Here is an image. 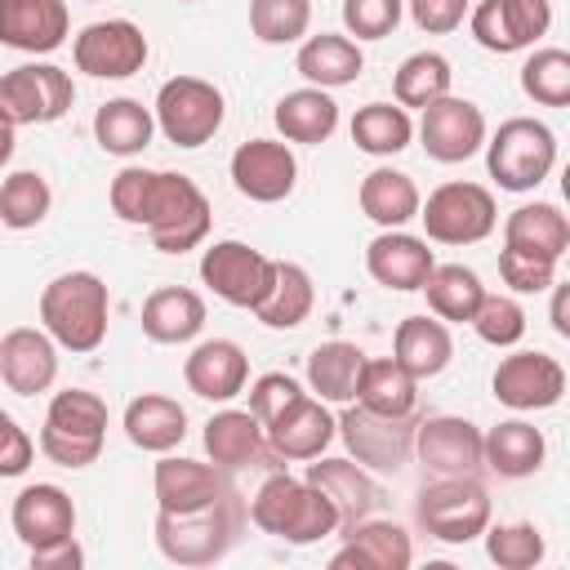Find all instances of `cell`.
I'll list each match as a JSON object with an SVG mask.
<instances>
[{
    "label": "cell",
    "mask_w": 570,
    "mask_h": 570,
    "mask_svg": "<svg viewBox=\"0 0 570 570\" xmlns=\"http://www.w3.org/2000/svg\"><path fill=\"white\" fill-rule=\"evenodd\" d=\"M116 218L147 227L151 245L160 254H187L209 236L214 209L209 196L178 169H147V165H125L111 178L107 191Z\"/></svg>",
    "instance_id": "1"
},
{
    "label": "cell",
    "mask_w": 570,
    "mask_h": 570,
    "mask_svg": "<svg viewBox=\"0 0 570 570\" xmlns=\"http://www.w3.org/2000/svg\"><path fill=\"white\" fill-rule=\"evenodd\" d=\"M249 521L263 530V534H276L294 548H307V543H321L330 534H338V512L330 503L325 490H316L307 476H289V472H272L254 499H249Z\"/></svg>",
    "instance_id": "2"
},
{
    "label": "cell",
    "mask_w": 570,
    "mask_h": 570,
    "mask_svg": "<svg viewBox=\"0 0 570 570\" xmlns=\"http://www.w3.org/2000/svg\"><path fill=\"white\" fill-rule=\"evenodd\" d=\"M107 312H111V298H107V285H102L98 272H62L40 289V325H45V334L58 347L76 352V356L102 347Z\"/></svg>",
    "instance_id": "3"
},
{
    "label": "cell",
    "mask_w": 570,
    "mask_h": 570,
    "mask_svg": "<svg viewBox=\"0 0 570 570\" xmlns=\"http://www.w3.org/2000/svg\"><path fill=\"white\" fill-rule=\"evenodd\" d=\"M107 441V401L89 387H62L49 396L40 423V454L58 468H89L98 463Z\"/></svg>",
    "instance_id": "4"
},
{
    "label": "cell",
    "mask_w": 570,
    "mask_h": 570,
    "mask_svg": "<svg viewBox=\"0 0 570 570\" xmlns=\"http://www.w3.org/2000/svg\"><path fill=\"white\" fill-rule=\"evenodd\" d=\"M240 530L236 490L196 512H156V548L174 566H214L227 557Z\"/></svg>",
    "instance_id": "5"
},
{
    "label": "cell",
    "mask_w": 570,
    "mask_h": 570,
    "mask_svg": "<svg viewBox=\"0 0 570 570\" xmlns=\"http://www.w3.org/2000/svg\"><path fill=\"white\" fill-rule=\"evenodd\" d=\"M557 165V134L534 116H512L485 138V169L499 191H534Z\"/></svg>",
    "instance_id": "6"
},
{
    "label": "cell",
    "mask_w": 570,
    "mask_h": 570,
    "mask_svg": "<svg viewBox=\"0 0 570 570\" xmlns=\"http://www.w3.org/2000/svg\"><path fill=\"white\" fill-rule=\"evenodd\" d=\"M151 116H156V129L174 147L191 151V147H205L223 129L227 102H223V89L205 76H169L151 102Z\"/></svg>",
    "instance_id": "7"
},
{
    "label": "cell",
    "mask_w": 570,
    "mask_h": 570,
    "mask_svg": "<svg viewBox=\"0 0 570 570\" xmlns=\"http://www.w3.org/2000/svg\"><path fill=\"white\" fill-rule=\"evenodd\" d=\"M419 223H423V240L436 245H476L499 227V205L494 191L468 178H450L436 191H428V200H419Z\"/></svg>",
    "instance_id": "8"
},
{
    "label": "cell",
    "mask_w": 570,
    "mask_h": 570,
    "mask_svg": "<svg viewBox=\"0 0 570 570\" xmlns=\"http://www.w3.org/2000/svg\"><path fill=\"white\" fill-rule=\"evenodd\" d=\"M414 517L436 543H472L490 525V494L476 476H436L419 490Z\"/></svg>",
    "instance_id": "9"
},
{
    "label": "cell",
    "mask_w": 570,
    "mask_h": 570,
    "mask_svg": "<svg viewBox=\"0 0 570 570\" xmlns=\"http://www.w3.org/2000/svg\"><path fill=\"white\" fill-rule=\"evenodd\" d=\"M414 414L405 419H392V414H374L356 401L343 405V414L334 419L343 445H347V459H356L365 472H401L414 454Z\"/></svg>",
    "instance_id": "10"
},
{
    "label": "cell",
    "mask_w": 570,
    "mask_h": 570,
    "mask_svg": "<svg viewBox=\"0 0 570 570\" xmlns=\"http://www.w3.org/2000/svg\"><path fill=\"white\" fill-rule=\"evenodd\" d=\"M76 85L58 62H22L0 76V111L13 125H53L71 111Z\"/></svg>",
    "instance_id": "11"
},
{
    "label": "cell",
    "mask_w": 570,
    "mask_h": 570,
    "mask_svg": "<svg viewBox=\"0 0 570 570\" xmlns=\"http://www.w3.org/2000/svg\"><path fill=\"white\" fill-rule=\"evenodd\" d=\"M552 27V0H481L468 9V31L490 53L534 49Z\"/></svg>",
    "instance_id": "12"
},
{
    "label": "cell",
    "mask_w": 570,
    "mask_h": 570,
    "mask_svg": "<svg viewBox=\"0 0 570 570\" xmlns=\"http://www.w3.org/2000/svg\"><path fill=\"white\" fill-rule=\"evenodd\" d=\"M147 36L138 22L129 18H107V22H89L76 40H71V62L76 71L94 76V80H125L134 71H142L147 62Z\"/></svg>",
    "instance_id": "13"
},
{
    "label": "cell",
    "mask_w": 570,
    "mask_h": 570,
    "mask_svg": "<svg viewBox=\"0 0 570 570\" xmlns=\"http://www.w3.org/2000/svg\"><path fill=\"white\" fill-rule=\"evenodd\" d=\"M272 267L276 258L258 254L254 245L245 240H214L205 254H200V281L232 307H258V298L267 294L272 285Z\"/></svg>",
    "instance_id": "14"
},
{
    "label": "cell",
    "mask_w": 570,
    "mask_h": 570,
    "mask_svg": "<svg viewBox=\"0 0 570 570\" xmlns=\"http://www.w3.org/2000/svg\"><path fill=\"white\" fill-rule=\"evenodd\" d=\"M419 142L441 165H463L485 147V111L472 98H436L419 116Z\"/></svg>",
    "instance_id": "15"
},
{
    "label": "cell",
    "mask_w": 570,
    "mask_h": 570,
    "mask_svg": "<svg viewBox=\"0 0 570 570\" xmlns=\"http://www.w3.org/2000/svg\"><path fill=\"white\" fill-rule=\"evenodd\" d=\"M490 387H494V401L517 414L552 410L566 396V370L548 352H512L494 365Z\"/></svg>",
    "instance_id": "16"
},
{
    "label": "cell",
    "mask_w": 570,
    "mask_h": 570,
    "mask_svg": "<svg viewBox=\"0 0 570 570\" xmlns=\"http://www.w3.org/2000/svg\"><path fill=\"white\" fill-rule=\"evenodd\" d=\"M298 183V160L289 151V142H276V138H249L232 151V187L245 196V200H258V205H276L294 191Z\"/></svg>",
    "instance_id": "17"
},
{
    "label": "cell",
    "mask_w": 570,
    "mask_h": 570,
    "mask_svg": "<svg viewBox=\"0 0 570 570\" xmlns=\"http://www.w3.org/2000/svg\"><path fill=\"white\" fill-rule=\"evenodd\" d=\"M414 454L436 476H476L481 463V428L459 414H432L414 423Z\"/></svg>",
    "instance_id": "18"
},
{
    "label": "cell",
    "mask_w": 570,
    "mask_h": 570,
    "mask_svg": "<svg viewBox=\"0 0 570 570\" xmlns=\"http://www.w3.org/2000/svg\"><path fill=\"white\" fill-rule=\"evenodd\" d=\"M263 436H267V454L272 459H281V463H307V459H316V454L330 450V441L338 436V428H334L330 405L316 401L312 392H303L289 410H281L263 428Z\"/></svg>",
    "instance_id": "19"
},
{
    "label": "cell",
    "mask_w": 570,
    "mask_h": 570,
    "mask_svg": "<svg viewBox=\"0 0 570 570\" xmlns=\"http://www.w3.org/2000/svg\"><path fill=\"white\" fill-rule=\"evenodd\" d=\"M9 521H13V534L27 543V552H36V548H49L76 534V503L62 485L36 481L18 490Z\"/></svg>",
    "instance_id": "20"
},
{
    "label": "cell",
    "mask_w": 570,
    "mask_h": 570,
    "mask_svg": "<svg viewBox=\"0 0 570 570\" xmlns=\"http://www.w3.org/2000/svg\"><path fill=\"white\" fill-rule=\"evenodd\" d=\"M151 490H156V503L160 512H196V508H209L218 503L223 494H232V481L223 468L214 463H196V459H183V454H165L151 472Z\"/></svg>",
    "instance_id": "21"
},
{
    "label": "cell",
    "mask_w": 570,
    "mask_h": 570,
    "mask_svg": "<svg viewBox=\"0 0 570 570\" xmlns=\"http://www.w3.org/2000/svg\"><path fill=\"white\" fill-rule=\"evenodd\" d=\"M183 379L200 401H236L249 383V356L236 338H205L191 347V356L183 361Z\"/></svg>",
    "instance_id": "22"
},
{
    "label": "cell",
    "mask_w": 570,
    "mask_h": 570,
    "mask_svg": "<svg viewBox=\"0 0 570 570\" xmlns=\"http://www.w3.org/2000/svg\"><path fill=\"white\" fill-rule=\"evenodd\" d=\"M0 379L13 396L49 392L58 379V343L45 330L18 325L0 338Z\"/></svg>",
    "instance_id": "23"
},
{
    "label": "cell",
    "mask_w": 570,
    "mask_h": 570,
    "mask_svg": "<svg viewBox=\"0 0 570 570\" xmlns=\"http://www.w3.org/2000/svg\"><path fill=\"white\" fill-rule=\"evenodd\" d=\"M436 267L432 249L423 236H410L401 227H383L370 245H365V272L383 285V289H396V294H410L428 281V272Z\"/></svg>",
    "instance_id": "24"
},
{
    "label": "cell",
    "mask_w": 570,
    "mask_h": 570,
    "mask_svg": "<svg viewBox=\"0 0 570 570\" xmlns=\"http://www.w3.org/2000/svg\"><path fill=\"white\" fill-rule=\"evenodd\" d=\"M71 31L67 0H0V45L22 53H53Z\"/></svg>",
    "instance_id": "25"
},
{
    "label": "cell",
    "mask_w": 570,
    "mask_h": 570,
    "mask_svg": "<svg viewBox=\"0 0 570 570\" xmlns=\"http://www.w3.org/2000/svg\"><path fill=\"white\" fill-rule=\"evenodd\" d=\"M414 561V543L396 521H356L343 530V548L330 557L334 570H405Z\"/></svg>",
    "instance_id": "26"
},
{
    "label": "cell",
    "mask_w": 570,
    "mask_h": 570,
    "mask_svg": "<svg viewBox=\"0 0 570 570\" xmlns=\"http://www.w3.org/2000/svg\"><path fill=\"white\" fill-rule=\"evenodd\" d=\"M307 481L330 494V503L338 512V534L379 508V485L356 459H321L316 454V463H307Z\"/></svg>",
    "instance_id": "27"
},
{
    "label": "cell",
    "mask_w": 570,
    "mask_h": 570,
    "mask_svg": "<svg viewBox=\"0 0 570 570\" xmlns=\"http://www.w3.org/2000/svg\"><path fill=\"white\" fill-rule=\"evenodd\" d=\"M543 454H548V441L534 423L525 419H503L494 423L490 432H481V463L508 481H521V476H534L543 468Z\"/></svg>",
    "instance_id": "28"
},
{
    "label": "cell",
    "mask_w": 570,
    "mask_h": 570,
    "mask_svg": "<svg viewBox=\"0 0 570 570\" xmlns=\"http://www.w3.org/2000/svg\"><path fill=\"white\" fill-rule=\"evenodd\" d=\"M294 67L316 89H343L365 71V53L352 36L321 31V36H303V45L294 53Z\"/></svg>",
    "instance_id": "29"
},
{
    "label": "cell",
    "mask_w": 570,
    "mask_h": 570,
    "mask_svg": "<svg viewBox=\"0 0 570 570\" xmlns=\"http://www.w3.org/2000/svg\"><path fill=\"white\" fill-rule=\"evenodd\" d=\"M454 356V338L450 325L436 316H405L392 334V361L410 374V379H436Z\"/></svg>",
    "instance_id": "30"
},
{
    "label": "cell",
    "mask_w": 570,
    "mask_h": 570,
    "mask_svg": "<svg viewBox=\"0 0 570 570\" xmlns=\"http://www.w3.org/2000/svg\"><path fill=\"white\" fill-rule=\"evenodd\" d=\"M200 441H205L209 463L223 468V472H240V468H249V463H258L267 454L263 423L249 410H232V405L218 410V414H209Z\"/></svg>",
    "instance_id": "31"
},
{
    "label": "cell",
    "mask_w": 570,
    "mask_h": 570,
    "mask_svg": "<svg viewBox=\"0 0 570 570\" xmlns=\"http://www.w3.org/2000/svg\"><path fill=\"white\" fill-rule=\"evenodd\" d=\"M205 330V298L187 285H160L142 303V334L151 343H191Z\"/></svg>",
    "instance_id": "32"
},
{
    "label": "cell",
    "mask_w": 570,
    "mask_h": 570,
    "mask_svg": "<svg viewBox=\"0 0 570 570\" xmlns=\"http://www.w3.org/2000/svg\"><path fill=\"white\" fill-rule=\"evenodd\" d=\"M125 436L147 450V454H169L183 445L187 436V410L174 401V396H160V392H142L125 405Z\"/></svg>",
    "instance_id": "33"
},
{
    "label": "cell",
    "mask_w": 570,
    "mask_h": 570,
    "mask_svg": "<svg viewBox=\"0 0 570 570\" xmlns=\"http://www.w3.org/2000/svg\"><path fill=\"white\" fill-rule=\"evenodd\" d=\"M276 129L285 142H325L334 129H338V102L330 98V89H316V85H303V89H289L276 98V111H272Z\"/></svg>",
    "instance_id": "34"
},
{
    "label": "cell",
    "mask_w": 570,
    "mask_h": 570,
    "mask_svg": "<svg viewBox=\"0 0 570 570\" xmlns=\"http://www.w3.org/2000/svg\"><path fill=\"white\" fill-rule=\"evenodd\" d=\"M503 245L525 249V254H543V258H566L570 249V218L552 205V200H530L517 205L503 218Z\"/></svg>",
    "instance_id": "35"
},
{
    "label": "cell",
    "mask_w": 570,
    "mask_h": 570,
    "mask_svg": "<svg viewBox=\"0 0 570 570\" xmlns=\"http://www.w3.org/2000/svg\"><path fill=\"white\" fill-rule=\"evenodd\" d=\"M356 200H361V214L370 223H379V227H405L410 218H419V200L423 196H419V183L410 174H401L392 165H379V169H370L361 178Z\"/></svg>",
    "instance_id": "36"
},
{
    "label": "cell",
    "mask_w": 570,
    "mask_h": 570,
    "mask_svg": "<svg viewBox=\"0 0 570 570\" xmlns=\"http://www.w3.org/2000/svg\"><path fill=\"white\" fill-rule=\"evenodd\" d=\"M356 405L374 410V414H392L405 419L419 410V379H410L392 356H365L361 374H356Z\"/></svg>",
    "instance_id": "37"
},
{
    "label": "cell",
    "mask_w": 570,
    "mask_h": 570,
    "mask_svg": "<svg viewBox=\"0 0 570 570\" xmlns=\"http://www.w3.org/2000/svg\"><path fill=\"white\" fill-rule=\"evenodd\" d=\"M151 134H156V116L138 98H107L94 111V138H98V147L107 156H138V151H147Z\"/></svg>",
    "instance_id": "38"
},
{
    "label": "cell",
    "mask_w": 570,
    "mask_h": 570,
    "mask_svg": "<svg viewBox=\"0 0 570 570\" xmlns=\"http://www.w3.org/2000/svg\"><path fill=\"white\" fill-rule=\"evenodd\" d=\"M312 303H316V285H312L307 267L281 258V263L272 267V285H267V294L258 298L254 316H258L267 330H294V325H303V321L312 316Z\"/></svg>",
    "instance_id": "39"
},
{
    "label": "cell",
    "mask_w": 570,
    "mask_h": 570,
    "mask_svg": "<svg viewBox=\"0 0 570 570\" xmlns=\"http://www.w3.org/2000/svg\"><path fill=\"white\" fill-rule=\"evenodd\" d=\"M365 365V352L347 338H330L321 347H312L307 356V387L316 401L325 405H347L356 396V374Z\"/></svg>",
    "instance_id": "40"
},
{
    "label": "cell",
    "mask_w": 570,
    "mask_h": 570,
    "mask_svg": "<svg viewBox=\"0 0 570 570\" xmlns=\"http://www.w3.org/2000/svg\"><path fill=\"white\" fill-rule=\"evenodd\" d=\"M419 289L428 294L432 316H436V321H454V325H468L472 312H476L481 298H485L481 276H476L472 267H463V263H436Z\"/></svg>",
    "instance_id": "41"
},
{
    "label": "cell",
    "mask_w": 570,
    "mask_h": 570,
    "mask_svg": "<svg viewBox=\"0 0 570 570\" xmlns=\"http://www.w3.org/2000/svg\"><path fill=\"white\" fill-rule=\"evenodd\" d=\"M414 138V120L401 102H365L352 116V142L365 156H396Z\"/></svg>",
    "instance_id": "42"
},
{
    "label": "cell",
    "mask_w": 570,
    "mask_h": 570,
    "mask_svg": "<svg viewBox=\"0 0 570 570\" xmlns=\"http://www.w3.org/2000/svg\"><path fill=\"white\" fill-rule=\"evenodd\" d=\"M450 80H454V71H450V58L445 53H436V49H419V53H410L401 67H396V76H392V94H396V102L410 111V107H428V102H436V98H445L450 94Z\"/></svg>",
    "instance_id": "43"
},
{
    "label": "cell",
    "mask_w": 570,
    "mask_h": 570,
    "mask_svg": "<svg viewBox=\"0 0 570 570\" xmlns=\"http://www.w3.org/2000/svg\"><path fill=\"white\" fill-rule=\"evenodd\" d=\"M53 205V191L45 183L40 169H13L4 183H0V223L9 232H31L45 223Z\"/></svg>",
    "instance_id": "44"
},
{
    "label": "cell",
    "mask_w": 570,
    "mask_h": 570,
    "mask_svg": "<svg viewBox=\"0 0 570 570\" xmlns=\"http://www.w3.org/2000/svg\"><path fill=\"white\" fill-rule=\"evenodd\" d=\"M521 94L539 107H566L570 102V53L557 45L534 49L521 62Z\"/></svg>",
    "instance_id": "45"
},
{
    "label": "cell",
    "mask_w": 570,
    "mask_h": 570,
    "mask_svg": "<svg viewBox=\"0 0 570 570\" xmlns=\"http://www.w3.org/2000/svg\"><path fill=\"white\" fill-rule=\"evenodd\" d=\"M485 539V557L499 566V570H534L548 552L543 543V530L530 525V521H512V525H485L481 530Z\"/></svg>",
    "instance_id": "46"
},
{
    "label": "cell",
    "mask_w": 570,
    "mask_h": 570,
    "mask_svg": "<svg viewBox=\"0 0 570 570\" xmlns=\"http://www.w3.org/2000/svg\"><path fill=\"white\" fill-rule=\"evenodd\" d=\"M312 27V0H249V31L263 45H294Z\"/></svg>",
    "instance_id": "47"
},
{
    "label": "cell",
    "mask_w": 570,
    "mask_h": 570,
    "mask_svg": "<svg viewBox=\"0 0 570 570\" xmlns=\"http://www.w3.org/2000/svg\"><path fill=\"white\" fill-rule=\"evenodd\" d=\"M468 325H472L476 338L490 343V347H517L521 334H525V312H521V303H517L512 294H490V289H485V298H481V307L472 312Z\"/></svg>",
    "instance_id": "48"
},
{
    "label": "cell",
    "mask_w": 570,
    "mask_h": 570,
    "mask_svg": "<svg viewBox=\"0 0 570 570\" xmlns=\"http://www.w3.org/2000/svg\"><path fill=\"white\" fill-rule=\"evenodd\" d=\"M499 276H503V285L512 294H543L557 281V258H543V254H525V249L503 245L499 249Z\"/></svg>",
    "instance_id": "49"
},
{
    "label": "cell",
    "mask_w": 570,
    "mask_h": 570,
    "mask_svg": "<svg viewBox=\"0 0 570 570\" xmlns=\"http://www.w3.org/2000/svg\"><path fill=\"white\" fill-rule=\"evenodd\" d=\"M401 18H405V0H343V27L347 36H356V45L392 36Z\"/></svg>",
    "instance_id": "50"
},
{
    "label": "cell",
    "mask_w": 570,
    "mask_h": 570,
    "mask_svg": "<svg viewBox=\"0 0 570 570\" xmlns=\"http://www.w3.org/2000/svg\"><path fill=\"white\" fill-rule=\"evenodd\" d=\"M298 396H303V383H298L294 374H281V370L258 374V379L249 383V414L267 428V423H272L281 410H289Z\"/></svg>",
    "instance_id": "51"
},
{
    "label": "cell",
    "mask_w": 570,
    "mask_h": 570,
    "mask_svg": "<svg viewBox=\"0 0 570 570\" xmlns=\"http://www.w3.org/2000/svg\"><path fill=\"white\" fill-rule=\"evenodd\" d=\"M410 9V22L428 36H445V31H459L472 0H405Z\"/></svg>",
    "instance_id": "52"
},
{
    "label": "cell",
    "mask_w": 570,
    "mask_h": 570,
    "mask_svg": "<svg viewBox=\"0 0 570 570\" xmlns=\"http://www.w3.org/2000/svg\"><path fill=\"white\" fill-rule=\"evenodd\" d=\"M31 459H36V441L9 410H0V476H22Z\"/></svg>",
    "instance_id": "53"
},
{
    "label": "cell",
    "mask_w": 570,
    "mask_h": 570,
    "mask_svg": "<svg viewBox=\"0 0 570 570\" xmlns=\"http://www.w3.org/2000/svg\"><path fill=\"white\" fill-rule=\"evenodd\" d=\"M76 566H85V552H80L76 534L62 539V543H49V548H36L31 552V570H76Z\"/></svg>",
    "instance_id": "54"
},
{
    "label": "cell",
    "mask_w": 570,
    "mask_h": 570,
    "mask_svg": "<svg viewBox=\"0 0 570 570\" xmlns=\"http://www.w3.org/2000/svg\"><path fill=\"white\" fill-rule=\"evenodd\" d=\"M548 316H552V330H557L561 338H570V289L557 285V281H552V312H548Z\"/></svg>",
    "instance_id": "55"
},
{
    "label": "cell",
    "mask_w": 570,
    "mask_h": 570,
    "mask_svg": "<svg viewBox=\"0 0 570 570\" xmlns=\"http://www.w3.org/2000/svg\"><path fill=\"white\" fill-rule=\"evenodd\" d=\"M13 147H18V125H13V120L0 111V169L13 160Z\"/></svg>",
    "instance_id": "56"
},
{
    "label": "cell",
    "mask_w": 570,
    "mask_h": 570,
    "mask_svg": "<svg viewBox=\"0 0 570 570\" xmlns=\"http://www.w3.org/2000/svg\"><path fill=\"white\" fill-rule=\"evenodd\" d=\"M178 4H187V0H178Z\"/></svg>",
    "instance_id": "57"
}]
</instances>
